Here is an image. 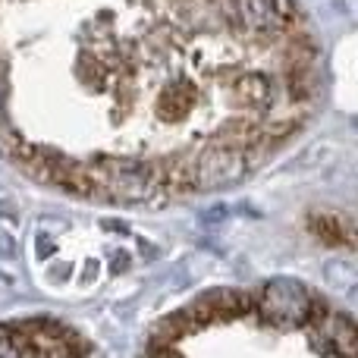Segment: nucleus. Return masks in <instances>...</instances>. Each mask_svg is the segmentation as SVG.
Listing matches in <instances>:
<instances>
[{"instance_id": "nucleus-1", "label": "nucleus", "mask_w": 358, "mask_h": 358, "mask_svg": "<svg viewBox=\"0 0 358 358\" xmlns=\"http://www.w3.org/2000/svg\"><path fill=\"white\" fill-rule=\"evenodd\" d=\"M16 255V236L0 223V258H13Z\"/></svg>"}]
</instances>
